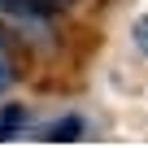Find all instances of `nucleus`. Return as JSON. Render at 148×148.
Masks as SVG:
<instances>
[{
	"mask_svg": "<svg viewBox=\"0 0 148 148\" xmlns=\"http://www.w3.org/2000/svg\"><path fill=\"white\" fill-rule=\"evenodd\" d=\"M87 135V118L83 113H61V118H52L48 126H39V139H61V144H74V139H83Z\"/></svg>",
	"mask_w": 148,
	"mask_h": 148,
	"instance_id": "f257e3e1",
	"label": "nucleus"
},
{
	"mask_svg": "<svg viewBox=\"0 0 148 148\" xmlns=\"http://www.w3.org/2000/svg\"><path fill=\"white\" fill-rule=\"evenodd\" d=\"M31 126V109L26 105H13V100H0V139H13Z\"/></svg>",
	"mask_w": 148,
	"mask_h": 148,
	"instance_id": "f03ea898",
	"label": "nucleus"
},
{
	"mask_svg": "<svg viewBox=\"0 0 148 148\" xmlns=\"http://www.w3.org/2000/svg\"><path fill=\"white\" fill-rule=\"evenodd\" d=\"M18 79H22V48H0V100H5L13 87H18Z\"/></svg>",
	"mask_w": 148,
	"mask_h": 148,
	"instance_id": "7ed1b4c3",
	"label": "nucleus"
},
{
	"mask_svg": "<svg viewBox=\"0 0 148 148\" xmlns=\"http://www.w3.org/2000/svg\"><path fill=\"white\" fill-rule=\"evenodd\" d=\"M131 44H135V52L148 61V13H144V18H135V26H131Z\"/></svg>",
	"mask_w": 148,
	"mask_h": 148,
	"instance_id": "20e7f679",
	"label": "nucleus"
},
{
	"mask_svg": "<svg viewBox=\"0 0 148 148\" xmlns=\"http://www.w3.org/2000/svg\"><path fill=\"white\" fill-rule=\"evenodd\" d=\"M44 5H52V9H57V13H70V9H74V5H83V0H44Z\"/></svg>",
	"mask_w": 148,
	"mask_h": 148,
	"instance_id": "39448f33",
	"label": "nucleus"
}]
</instances>
